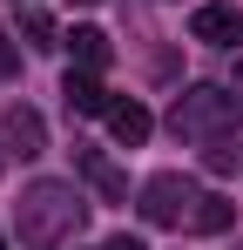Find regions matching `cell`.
<instances>
[{"label":"cell","instance_id":"cell-1","mask_svg":"<svg viewBox=\"0 0 243 250\" xmlns=\"http://www.w3.org/2000/svg\"><path fill=\"white\" fill-rule=\"evenodd\" d=\"M81 230V196L75 183H34L20 196V244L27 250H61Z\"/></svg>","mask_w":243,"mask_h":250},{"label":"cell","instance_id":"cell-2","mask_svg":"<svg viewBox=\"0 0 243 250\" xmlns=\"http://www.w3.org/2000/svg\"><path fill=\"white\" fill-rule=\"evenodd\" d=\"M196 183H189V176H176V169H162V176H149V183H142V223H182V216H196Z\"/></svg>","mask_w":243,"mask_h":250},{"label":"cell","instance_id":"cell-3","mask_svg":"<svg viewBox=\"0 0 243 250\" xmlns=\"http://www.w3.org/2000/svg\"><path fill=\"white\" fill-rule=\"evenodd\" d=\"M237 115V95H223V88H189L182 102H176V135H202V128H223Z\"/></svg>","mask_w":243,"mask_h":250},{"label":"cell","instance_id":"cell-4","mask_svg":"<svg viewBox=\"0 0 243 250\" xmlns=\"http://www.w3.org/2000/svg\"><path fill=\"white\" fill-rule=\"evenodd\" d=\"M189 34H196V41H209V47H237V41H243V7H230V0H209V7H196Z\"/></svg>","mask_w":243,"mask_h":250},{"label":"cell","instance_id":"cell-5","mask_svg":"<svg viewBox=\"0 0 243 250\" xmlns=\"http://www.w3.org/2000/svg\"><path fill=\"white\" fill-rule=\"evenodd\" d=\"M61 95H68V108H75V115H108V108H115V102H108V88L95 82L88 68H75V75L61 82Z\"/></svg>","mask_w":243,"mask_h":250},{"label":"cell","instance_id":"cell-6","mask_svg":"<svg viewBox=\"0 0 243 250\" xmlns=\"http://www.w3.org/2000/svg\"><path fill=\"white\" fill-rule=\"evenodd\" d=\"M108 128H115V142L122 149H135V142H149V108H142V102H115V108H108Z\"/></svg>","mask_w":243,"mask_h":250},{"label":"cell","instance_id":"cell-7","mask_svg":"<svg viewBox=\"0 0 243 250\" xmlns=\"http://www.w3.org/2000/svg\"><path fill=\"white\" fill-rule=\"evenodd\" d=\"M68 47H75V61L88 68V75H101V68H108V54H115L101 27H75V34H68Z\"/></svg>","mask_w":243,"mask_h":250},{"label":"cell","instance_id":"cell-8","mask_svg":"<svg viewBox=\"0 0 243 250\" xmlns=\"http://www.w3.org/2000/svg\"><path fill=\"white\" fill-rule=\"evenodd\" d=\"M7 142H20V156H40L47 128H40V115H34V108H7Z\"/></svg>","mask_w":243,"mask_h":250},{"label":"cell","instance_id":"cell-9","mask_svg":"<svg viewBox=\"0 0 243 250\" xmlns=\"http://www.w3.org/2000/svg\"><path fill=\"white\" fill-rule=\"evenodd\" d=\"M81 169H88V183H95L101 196H128V183L115 176V163H108L101 149H81Z\"/></svg>","mask_w":243,"mask_h":250},{"label":"cell","instance_id":"cell-10","mask_svg":"<svg viewBox=\"0 0 243 250\" xmlns=\"http://www.w3.org/2000/svg\"><path fill=\"white\" fill-rule=\"evenodd\" d=\"M189 230H202V237L230 230V203H223V196H202V203H196V216H189Z\"/></svg>","mask_w":243,"mask_h":250},{"label":"cell","instance_id":"cell-11","mask_svg":"<svg viewBox=\"0 0 243 250\" xmlns=\"http://www.w3.org/2000/svg\"><path fill=\"white\" fill-rule=\"evenodd\" d=\"M20 41H27V47H54V21H47L40 7H27V14H20Z\"/></svg>","mask_w":243,"mask_h":250},{"label":"cell","instance_id":"cell-12","mask_svg":"<svg viewBox=\"0 0 243 250\" xmlns=\"http://www.w3.org/2000/svg\"><path fill=\"white\" fill-rule=\"evenodd\" d=\"M202 163L216 169V176H223V169H237V142H230V135H216V142L202 149Z\"/></svg>","mask_w":243,"mask_h":250},{"label":"cell","instance_id":"cell-13","mask_svg":"<svg viewBox=\"0 0 243 250\" xmlns=\"http://www.w3.org/2000/svg\"><path fill=\"white\" fill-rule=\"evenodd\" d=\"M101 250H142V237H108Z\"/></svg>","mask_w":243,"mask_h":250},{"label":"cell","instance_id":"cell-14","mask_svg":"<svg viewBox=\"0 0 243 250\" xmlns=\"http://www.w3.org/2000/svg\"><path fill=\"white\" fill-rule=\"evenodd\" d=\"M81 7H95V0H81Z\"/></svg>","mask_w":243,"mask_h":250},{"label":"cell","instance_id":"cell-15","mask_svg":"<svg viewBox=\"0 0 243 250\" xmlns=\"http://www.w3.org/2000/svg\"><path fill=\"white\" fill-rule=\"evenodd\" d=\"M0 250H7V237H0Z\"/></svg>","mask_w":243,"mask_h":250},{"label":"cell","instance_id":"cell-16","mask_svg":"<svg viewBox=\"0 0 243 250\" xmlns=\"http://www.w3.org/2000/svg\"><path fill=\"white\" fill-rule=\"evenodd\" d=\"M0 169H7V163H0Z\"/></svg>","mask_w":243,"mask_h":250}]
</instances>
